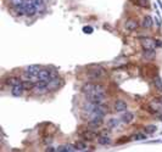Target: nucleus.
I'll list each match as a JSON object with an SVG mask.
<instances>
[{
	"label": "nucleus",
	"instance_id": "nucleus-1",
	"mask_svg": "<svg viewBox=\"0 0 162 152\" xmlns=\"http://www.w3.org/2000/svg\"><path fill=\"white\" fill-rule=\"evenodd\" d=\"M105 93H94L90 95H87V101L88 102H93L96 105H103L105 102Z\"/></svg>",
	"mask_w": 162,
	"mask_h": 152
},
{
	"label": "nucleus",
	"instance_id": "nucleus-2",
	"mask_svg": "<svg viewBox=\"0 0 162 152\" xmlns=\"http://www.w3.org/2000/svg\"><path fill=\"white\" fill-rule=\"evenodd\" d=\"M48 90H49L48 83H46V82H42V80H38L34 84V86H33V89H32V91L36 95H43Z\"/></svg>",
	"mask_w": 162,
	"mask_h": 152
},
{
	"label": "nucleus",
	"instance_id": "nucleus-3",
	"mask_svg": "<svg viewBox=\"0 0 162 152\" xmlns=\"http://www.w3.org/2000/svg\"><path fill=\"white\" fill-rule=\"evenodd\" d=\"M24 13L27 16H34L37 13V6L33 4L32 0H24Z\"/></svg>",
	"mask_w": 162,
	"mask_h": 152
},
{
	"label": "nucleus",
	"instance_id": "nucleus-4",
	"mask_svg": "<svg viewBox=\"0 0 162 152\" xmlns=\"http://www.w3.org/2000/svg\"><path fill=\"white\" fill-rule=\"evenodd\" d=\"M141 46L144 50H155L156 49V40H154L151 38H141Z\"/></svg>",
	"mask_w": 162,
	"mask_h": 152
},
{
	"label": "nucleus",
	"instance_id": "nucleus-5",
	"mask_svg": "<svg viewBox=\"0 0 162 152\" xmlns=\"http://www.w3.org/2000/svg\"><path fill=\"white\" fill-rule=\"evenodd\" d=\"M38 79L42 80V82H46L49 83L51 79V75H50V70H45V68H42L38 73Z\"/></svg>",
	"mask_w": 162,
	"mask_h": 152
},
{
	"label": "nucleus",
	"instance_id": "nucleus-6",
	"mask_svg": "<svg viewBox=\"0 0 162 152\" xmlns=\"http://www.w3.org/2000/svg\"><path fill=\"white\" fill-rule=\"evenodd\" d=\"M80 135H82V137H83L84 140H87V141H93V140H95V139H98V137H99L95 132L89 130V129H85Z\"/></svg>",
	"mask_w": 162,
	"mask_h": 152
},
{
	"label": "nucleus",
	"instance_id": "nucleus-7",
	"mask_svg": "<svg viewBox=\"0 0 162 152\" xmlns=\"http://www.w3.org/2000/svg\"><path fill=\"white\" fill-rule=\"evenodd\" d=\"M62 85V80L60 77L56 78H52L50 79V82L48 83V86H49V90H57V89Z\"/></svg>",
	"mask_w": 162,
	"mask_h": 152
},
{
	"label": "nucleus",
	"instance_id": "nucleus-8",
	"mask_svg": "<svg viewBox=\"0 0 162 152\" xmlns=\"http://www.w3.org/2000/svg\"><path fill=\"white\" fill-rule=\"evenodd\" d=\"M104 123V118L103 117H95V118H90V121L88 122V126L90 128H94V129H98L103 126Z\"/></svg>",
	"mask_w": 162,
	"mask_h": 152
},
{
	"label": "nucleus",
	"instance_id": "nucleus-9",
	"mask_svg": "<svg viewBox=\"0 0 162 152\" xmlns=\"http://www.w3.org/2000/svg\"><path fill=\"white\" fill-rule=\"evenodd\" d=\"M104 73H105V70H104V68H101V67L94 68V70H89V72H88L89 77L93 78V79H98V78H100Z\"/></svg>",
	"mask_w": 162,
	"mask_h": 152
},
{
	"label": "nucleus",
	"instance_id": "nucleus-10",
	"mask_svg": "<svg viewBox=\"0 0 162 152\" xmlns=\"http://www.w3.org/2000/svg\"><path fill=\"white\" fill-rule=\"evenodd\" d=\"M95 86L96 84H93V83H85V84L82 86V93L85 95H90L95 93Z\"/></svg>",
	"mask_w": 162,
	"mask_h": 152
},
{
	"label": "nucleus",
	"instance_id": "nucleus-11",
	"mask_svg": "<svg viewBox=\"0 0 162 152\" xmlns=\"http://www.w3.org/2000/svg\"><path fill=\"white\" fill-rule=\"evenodd\" d=\"M24 90H26V89H24L23 84H18V85L12 86V89H11V94H12V96H15V98H20V96H21V95L23 94Z\"/></svg>",
	"mask_w": 162,
	"mask_h": 152
},
{
	"label": "nucleus",
	"instance_id": "nucleus-12",
	"mask_svg": "<svg viewBox=\"0 0 162 152\" xmlns=\"http://www.w3.org/2000/svg\"><path fill=\"white\" fill-rule=\"evenodd\" d=\"M124 27H126V29H127V31L134 32V31H137V29H138L139 23H138V21H135V20H128L127 22H126V24H124Z\"/></svg>",
	"mask_w": 162,
	"mask_h": 152
},
{
	"label": "nucleus",
	"instance_id": "nucleus-13",
	"mask_svg": "<svg viewBox=\"0 0 162 152\" xmlns=\"http://www.w3.org/2000/svg\"><path fill=\"white\" fill-rule=\"evenodd\" d=\"M113 108H115V111H116V112H124V111H127L128 106H127V103L123 100H117L116 102H115Z\"/></svg>",
	"mask_w": 162,
	"mask_h": 152
},
{
	"label": "nucleus",
	"instance_id": "nucleus-14",
	"mask_svg": "<svg viewBox=\"0 0 162 152\" xmlns=\"http://www.w3.org/2000/svg\"><path fill=\"white\" fill-rule=\"evenodd\" d=\"M40 70H42V68H40V66H38V65H31V66H27L24 68V72L26 73H29L32 75H37V77H38V73H39Z\"/></svg>",
	"mask_w": 162,
	"mask_h": 152
},
{
	"label": "nucleus",
	"instance_id": "nucleus-15",
	"mask_svg": "<svg viewBox=\"0 0 162 152\" xmlns=\"http://www.w3.org/2000/svg\"><path fill=\"white\" fill-rule=\"evenodd\" d=\"M5 84L12 88V86H15V85L22 84V79H21V78H18V77H9L8 79L5 80Z\"/></svg>",
	"mask_w": 162,
	"mask_h": 152
},
{
	"label": "nucleus",
	"instance_id": "nucleus-16",
	"mask_svg": "<svg viewBox=\"0 0 162 152\" xmlns=\"http://www.w3.org/2000/svg\"><path fill=\"white\" fill-rule=\"evenodd\" d=\"M134 119V114L132 112H126L122 114V117H121V121H122L123 123H131L132 121Z\"/></svg>",
	"mask_w": 162,
	"mask_h": 152
},
{
	"label": "nucleus",
	"instance_id": "nucleus-17",
	"mask_svg": "<svg viewBox=\"0 0 162 152\" xmlns=\"http://www.w3.org/2000/svg\"><path fill=\"white\" fill-rule=\"evenodd\" d=\"M143 27L144 28H151L152 27V24H154V22H152V18L150 17V16H145L144 18H143Z\"/></svg>",
	"mask_w": 162,
	"mask_h": 152
},
{
	"label": "nucleus",
	"instance_id": "nucleus-18",
	"mask_svg": "<svg viewBox=\"0 0 162 152\" xmlns=\"http://www.w3.org/2000/svg\"><path fill=\"white\" fill-rule=\"evenodd\" d=\"M98 142L100 145H104V146H106V145H109L111 142V140H110L109 136H99L98 137Z\"/></svg>",
	"mask_w": 162,
	"mask_h": 152
},
{
	"label": "nucleus",
	"instance_id": "nucleus-19",
	"mask_svg": "<svg viewBox=\"0 0 162 152\" xmlns=\"http://www.w3.org/2000/svg\"><path fill=\"white\" fill-rule=\"evenodd\" d=\"M154 85H155V88H156V90L162 93V80H161L160 77H156L154 79Z\"/></svg>",
	"mask_w": 162,
	"mask_h": 152
},
{
	"label": "nucleus",
	"instance_id": "nucleus-20",
	"mask_svg": "<svg viewBox=\"0 0 162 152\" xmlns=\"http://www.w3.org/2000/svg\"><path fill=\"white\" fill-rule=\"evenodd\" d=\"M144 59L146 60H151L155 57V50H144V54H143Z\"/></svg>",
	"mask_w": 162,
	"mask_h": 152
},
{
	"label": "nucleus",
	"instance_id": "nucleus-21",
	"mask_svg": "<svg viewBox=\"0 0 162 152\" xmlns=\"http://www.w3.org/2000/svg\"><path fill=\"white\" fill-rule=\"evenodd\" d=\"M13 10H15V12H17L18 15H23L24 13V4H20V5L13 6Z\"/></svg>",
	"mask_w": 162,
	"mask_h": 152
},
{
	"label": "nucleus",
	"instance_id": "nucleus-22",
	"mask_svg": "<svg viewBox=\"0 0 162 152\" xmlns=\"http://www.w3.org/2000/svg\"><path fill=\"white\" fill-rule=\"evenodd\" d=\"M118 124H119V119H117V118H111V119H109V122H107L109 128H116Z\"/></svg>",
	"mask_w": 162,
	"mask_h": 152
},
{
	"label": "nucleus",
	"instance_id": "nucleus-23",
	"mask_svg": "<svg viewBox=\"0 0 162 152\" xmlns=\"http://www.w3.org/2000/svg\"><path fill=\"white\" fill-rule=\"evenodd\" d=\"M156 129H157L156 126H146V127L144 128V132H145L146 134H154L155 132H156Z\"/></svg>",
	"mask_w": 162,
	"mask_h": 152
},
{
	"label": "nucleus",
	"instance_id": "nucleus-24",
	"mask_svg": "<svg viewBox=\"0 0 162 152\" xmlns=\"http://www.w3.org/2000/svg\"><path fill=\"white\" fill-rule=\"evenodd\" d=\"M75 145H76V147H77V151H78V150H79V151H83V150L87 149V145H85L84 142H82V141H78V142H76Z\"/></svg>",
	"mask_w": 162,
	"mask_h": 152
},
{
	"label": "nucleus",
	"instance_id": "nucleus-25",
	"mask_svg": "<svg viewBox=\"0 0 162 152\" xmlns=\"http://www.w3.org/2000/svg\"><path fill=\"white\" fill-rule=\"evenodd\" d=\"M133 139L134 140H144V139H146V135L141 134V133H137V134L133 135Z\"/></svg>",
	"mask_w": 162,
	"mask_h": 152
},
{
	"label": "nucleus",
	"instance_id": "nucleus-26",
	"mask_svg": "<svg viewBox=\"0 0 162 152\" xmlns=\"http://www.w3.org/2000/svg\"><path fill=\"white\" fill-rule=\"evenodd\" d=\"M95 93H105V86L101 84H96L95 86Z\"/></svg>",
	"mask_w": 162,
	"mask_h": 152
},
{
	"label": "nucleus",
	"instance_id": "nucleus-27",
	"mask_svg": "<svg viewBox=\"0 0 162 152\" xmlns=\"http://www.w3.org/2000/svg\"><path fill=\"white\" fill-rule=\"evenodd\" d=\"M66 147H67V152H72V151H77V147H76V145H66Z\"/></svg>",
	"mask_w": 162,
	"mask_h": 152
},
{
	"label": "nucleus",
	"instance_id": "nucleus-28",
	"mask_svg": "<svg viewBox=\"0 0 162 152\" xmlns=\"http://www.w3.org/2000/svg\"><path fill=\"white\" fill-rule=\"evenodd\" d=\"M32 1L37 6V8H38V6H43L44 5V0H32Z\"/></svg>",
	"mask_w": 162,
	"mask_h": 152
},
{
	"label": "nucleus",
	"instance_id": "nucleus-29",
	"mask_svg": "<svg viewBox=\"0 0 162 152\" xmlns=\"http://www.w3.org/2000/svg\"><path fill=\"white\" fill-rule=\"evenodd\" d=\"M56 151H57V152H67V147L64 146V145H61V146L56 147Z\"/></svg>",
	"mask_w": 162,
	"mask_h": 152
},
{
	"label": "nucleus",
	"instance_id": "nucleus-30",
	"mask_svg": "<svg viewBox=\"0 0 162 152\" xmlns=\"http://www.w3.org/2000/svg\"><path fill=\"white\" fill-rule=\"evenodd\" d=\"M83 32L87 33V34H91V33H93V28H91V27H84V28H83Z\"/></svg>",
	"mask_w": 162,
	"mask_h": 152
},
{
	"label": "nucleus",
	"instance_id": "nucleus-31",
	"mask_svg": "<svg viewBox=\"0 0 162 152\" xmlns=\"http://www.w3.org/2000/svg\"><path fill=\"white\" fill-rule=\"evenodd\" d=\"M138 4L141 5V6H144V8H147V6H149V4H147L146 0H139V3H138Z\"/></svg>",
	"mask_w": 162,
	"mask_h": 152
},
{
	"label": "nucleus",
	"instance_id": "nucleus-32",
	"mask_svg": "<svg viewBox=\"0 0 162 152\" xmlns=\"http://www.w3.org/2000/svg\"><path fill=\"white\" fill-rule=\"evenodd\" d=\"M24 0H12V5L16 6V5H20V4H23Z\"/></svg>",
	"mask_w": 162,
	"mask_h": 152
},
{
	"label": "nucleus",
	"instance_id": "nucleus-33",
	"mask_svg": "<svg viewBox=\"0 0 162 152\" xmlns=\"http://www.w3.org/2000/svg\"><path fill=\"white\" fill-rule=\"evenodd\" d=\"M45 151H48V152H54V151H56V149H54V147H51V146H48Z\"/></svg>",
	"mask_w": 162,
	"mask_h": 152
},
{
	"label": "nucleus",
	"instance_id": "nucleus-34",
	"mask_svg": "<svg viewBox=\"0 0 162 152\" xmlns=\"http://www.w3.org/2000/svg\"><path fill=\"white\" fill-rule=\"evenodd\" d=\"M157 3H159V5H160V8L162 9V3H161V0H157Z\"/></svg>",
	"mask_w": 162,
	"mask_h": 152
},
{
	"label": "nucleus",
	"instance_id": "nucleus-35",
	"mask_svg": "<svg viewBox=\"0 0 162 152\" xmlns=\"http://www.w3.org/2000/svg\"><path fill=\"white\" fill-rule=\"evenodd\" d=\"M157 101H159V102L161 103V105H162V98H159V99H157Z\"/></svg>",
	"mask_w": 162,
	"mask_h": 152
}]
</instances>
